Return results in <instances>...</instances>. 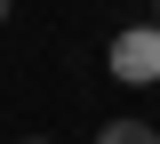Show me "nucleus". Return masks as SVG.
Segmentation results:
<instances>
[{
    "label": "nucleus",
    "instance_id": "nucleus-5",
    "mask_svg": "<svg viewBox=\"0 0 160 144\" xmlns=\"http://www.w3.org/2000/svg\"><path fill=\"white\" fill-rule=\"evenodd\" d=\"M24 144H48V136H24Z\"/></svg>",
    "mask_w": 160,
    "mask_h": 144
},
{
    "label": "nucleus",
    "instance_id": "nucleus-2",
    "mask_svg": "<svg viewBox=\"0 0 160 144\" xmlns=\"http://www.w3.org/2000/svg\"><path fill=\"white\" fill-rule=\"evenodd\" d=\"M96 144H160V128H152V120H104Z\"/></svg>",
    "mask_w": 160,
    "mask_h": 144
},
{
    "label": "nucleus",
    "instance_id": "nucleus-1",
    "mask_svg": "<svg viewBox=\"0 0 160 144\" xmlns=\"http://www.w3.org/2000/svg\"><path fill=\"white\" fill-rule=\"evenodd\" d=\"M104 64H112L120 88H152V80H160V24H128V32H112Z\"/></svg>",
    "mask_w": 160,
    "mask_h": 144
},
{
    "label": "nucleus",
    "instance_id": "nucleus-3",
    "mask_svg": "<svg viewBox=\"0 0 160 144\" xmlns=\"http://www.w3.org/2000/svg\"><path fill=\"white\" fill-rule=\"evenodd\" d=\"M0 24H8V0H0Z\"/></svg>",
    "mask_w": 160,
    "mask_h": 144
},
{
    "label": "nucleus",
    "instance_id": "nucleus-4",
    "mask_svg": "<svg viewBox=\"0 0 160 144\" xmlns=\"http://www.w3.org/2000/svg\"><path fill=\"white\" fill-rule=\"evenodd\" d=\"M152 24H160V0H152Z\"/></svg>",
    "mask_w": 160,
    "mask_h": 144
}]
</instances>
